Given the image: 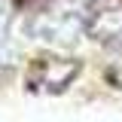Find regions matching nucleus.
<instances>
[{
    "mask_svg": "<svg viewBox=\"0 0 122 122\" xmlns=\"http://www.w3.org/2000/svg\"><path fill=\"white\" fill-rule=\"evenodd\" d=\"M76 67L73 61H61V58H49V61H40L37 67H34V73L30 79L37 82V86H43V89H52V92H61L70 79L76 76Z\"/></svg>",
    "mask_w": 122,
    "mask_h": 122,
    "instance_id": "1",
    "label": "nucleus"
}]
</instances>
